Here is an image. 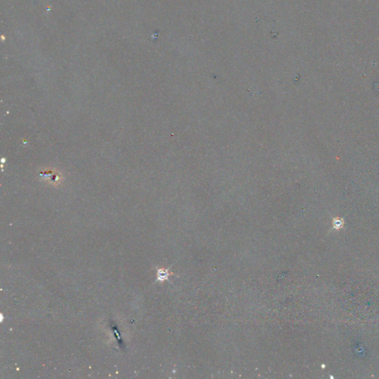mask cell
Instances as JSON below:
<instances>
[{"label":"cell","instance_id":"6da1fadb","mask_svg":"<svg viewBox=\"0 0 379 379\" xmlns=\"http://www.w3.org/2000/svg\"><path fill=\"white\" fill-rule=\"evenodd\" d=\"M40 176L42 177L43 180L47 181L50 185H53V186H57L58 185H60L62 181V175L59 174L58 171L51 170L47 169L45 170L43 172H41L39 174Z\"/></svg>","mask_w":379,"mask_h":379},{"label":"cell","instance_id":"7a4b0ae2","mask_svg":"<svg viewBox=\"0 0 379 379\" xmlns=\"http://www.w3.org/2000/svg\"><path fill=\"white\" fill-rule=\"evenodd\" d=\"M174 275L172 273L169 272V269L159 268L157 270V279L156 282H164L165 280H168L170 276Z\"/></svg>","mask_w":379,"mask_h":379}]
</instances>
